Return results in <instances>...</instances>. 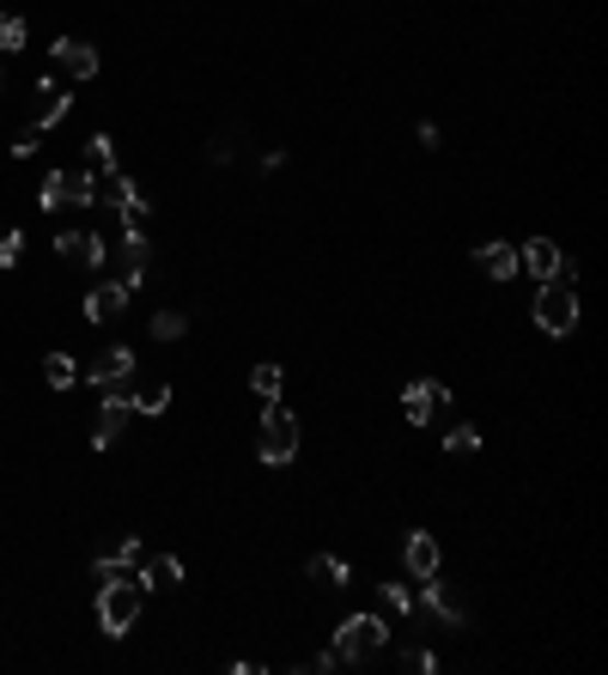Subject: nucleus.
Here are the masks:
<instances>
[{
  "mask_svg": "<svg viewBox=\"0 0 608 675\" xmlns=\"http://www.w3.org/2000/svg\"><path fill=\"white\" fill-rule=\"evenodd\" d=\"M86 171L116 177V140H110V134H92V140H86Z\"/></svg>",
  "mask_w": 608,
  "mask_h": 675,
  "instance_id": "nucleus-18",
  "label": "nucleus"
},
{
  "mask_svg": "<svg viewBox=\"0 0 608 675\" xmlns=\"http://www.w3.org/2000/svg\"><path fill=\"white\" fill-rule=\"evenodd\" d=\"M402 560H408V572H414V578H432V572H438V536L414 530L408 542H402Z\"/></svg>",
  "mask_w": 608,
  "mask_h": 675,
  "instance_id": "nucleus-15",
  "label": "nucleus"
},
{
  "mask_svg": "<svg viewBox=\"0 0 608 675\" xmlns=\"http://www.w3.org/2000/svg\"><path fill=\"white\" fill-rule=\"evenodd\" d=\"M444 450H450V457H469V450H481V432H475V426H450Z\"/></svg>",
  "mask_w": 608,
  "mask_h": 675,
  "instance_id": "nucleus-26",
  "label": "nucleus"
},
{
  "mask_svg": "<svg viewBox=\"0 0 608 675\" xmlns=\"http://www.w3.org/2000/svg\"><path fill=\"white\" fill-rule=\"evenodd\" d=\"M140 584H159V590H171V584H183V560H177V554H159V560H146Z\"/></svg>",
  "mask_w": 608,
  "mask_h": 675,
  "instance_id": "nucleus-20",
  "label": "nucleus"
},
{
  "mask_svg": "<svg viewBox=\"0 0 608 675\" xmlns=\"http://www.w3.org/2000/svg\"><path fill=\"white\" fill-rule=\"evenodd\" d=\"M104 201L122 213V220H140V213H146V195H140V183H134V177H110V195Z\"/></svg>",
  "mask_w": 608,
  "mask_h": 675,
  "instance_id": "nucleus-17",
  "label": "nucleus"
},
{
  "mask_svg": "<svg viewBox=\"0 0 608 675\" xmlns=\"http://www.w3.org/2000/svg\"><path fill=\"white\" fill-rule=\"evenodd\" d=\"M390 645V627L378 621V615H353V621H341V633H335V663H365L378 657V651Z\"/></svg>",
  "mask_w": 608,
  "mask_h": 675,
  "instance_id": "nucleus-3",
  "label": "nucleus"
},
{
  "mask_svg": "<svg viewBox=\"0 0 608 675\" xmlns=\"http://www.w3.org/2000/svg\"><path fill=\"white\" fill-rule=\"evenodd\" d=\"M98 201V177L86 171H55L49 183H43V195H37V207H92Z\"/></svg>",
  "mask_w": 608,
  "mask_h": 675,
  "instance_id": "nucleus-5",
  "label": "nucleus"
},
{
  "mask_svg": "<svg viewBox=\"0 0 608 675\" xmlns=\"http://www.w3.org/2000/svg\"><path fill=\"white\" fill-rule=\"evenodd\" d=\"M420 584H426V609H432L438 621H450V627H463V621H469L463 596L450 590V584H438V572H432V578H420Z\"/></svg>",
  "mask_w": 608,
  "mask_h": 675,
  "instance_id": "nucleus-14",
  "label": "nucleus"
},
{
  "mask_svg": "<svg viewBox=\"0 0 608 675\" xmlns=\"http://www.w3.org/2000/svg\"><path fill=\"white\" fill-rule=\"evenodd\" d=\"M7 49H25V19H19V13L0 19V55H7Z\"/></svg>",
  "mask_w": 608,
  "mask_h": 675,
  "instance_id": "nucleus-27",
  "label": "nucleus"
},
{
  "mask_svg": "<svg viewBox=\"0 0 608 675\" xmlns=\"http://www.w3.org/2000/svg\"><path fill=\"white\" fill-rule=\"evenodd\" d=\"M37 98H43V104H37V128H55V122L67 116V92L55 80H37Z\"/></svg>",
  "mask_w": 608,
  "mask_h": 675,
  "instance_id": "nucleus-19",
  "label": "nucleus"
},
{
  "mask_svg": "<svg viewBox=\"0 0 608 675\" xmlns=\"http://www.w3.org/2000/svg\"><path fill=\"white\" fill-rule=\"evenodd\" d=\"M55 250H61V262H74V268H104V238H98V232H61Z\"/></svg>",
  "mask_w": 608,
  "mask_h": 675,
  "instance_id": "nucleus-11",
  "label": "nucleus"
},
{
  "mask_svg": "<svg viewBox=\"0 0 608 675\" xmlns=\"http://www.w3.org/2000/svg\"><path fill=\"white\" fill-rule=\"evenodd\" d=\"M55 67L74 74V80H92V74H98V49L86 37H55Z\"/></svg>",
  "mask_w": 608,
  "mask_h": 675,
  "instance_id": "nucleus-9",
  "label": "nucleus"
},
{
  "mask_svg": "<svg viewBox=\"0 0 608 675\" xmlns=\"http://www.w3.org/2000/svg\"><path fill=\"white\" fill-rule=\"evenodd\" d=\"M475 262L487 268V280H511L517 274V244H475Z\"/></svg>",
  "mask_w": 608,
  "mask_h": 675,
  "instance_id": "nucleus-16",
  "label": "nucleus"
},
{
  "mask_svg": "<svg viewBox=\"0 0 608 675\" xmlns=\"http://www.w3.org/2000/svg\"><path fill=\"white\" fill-rule=\"evenodd\" d=\"M384 603H390V615H408L414 609V590H408V584H384Z\"/></svg>",
  "mask_w": 608,
  "mask_h": 675,
  "instance_id": "nucleus-29",
  "label": "nucleus"
},
{
  "mask_svg": "<svg viewBox=\"0 0 608 675\" xmlns=\"http://www.w3.org/2000/svg\"><path fill=\"white\" fill-rule=\"evenodd\" d=\"M311 578H317L323 590H341V584H347V566H341V560H329V554H317V560H311Z\"/></svg>",
  "mask_w": 608,
  "mask_h": 675,
  "instance_id": "nucleus-24",
  "label": "nucleus"
},
{
  "mask_svg": "<svg viewBox=\"0 0 608 675\" xmlns=\"http://www.w3.org/2000/svg\"><path fill=\"white\" fill-rule=\"evenodd\" d=\"M232 153H238V146L225 140V134H219V140H213V146H207V159H213V165H225V159H232Z\"/></svg>",
  "mask_w": 608,
  "mask_h": 675,
  "instance_id": "nucleus-31",
  "label": "nucleus"
},
{
  "mask_svg": "<svg viewBox=\"0 0 608 675\" xmlns=\"http://www.w3.org/2000/svg\"><path fill=\"white\" fill-rule=\"evenodd\" d=\"M86 384H92V390L134 384V353H128V347H104V353L92 359V371H86Z\"/></svg>",
  "mask_w": 608,
  "mask_h": 675,
  "instance_id": "nucleus-6",
  "label": "nucleus"
},
{
  "mask_svg": "<svg viewBox=\"0 0 608 675\" xmlns=\"http://www.w3.org/2000/svg\"><path fill=\"white\" fill-rule=\"evenodd\" d=\"M122 280L128 286H140V274H146V256H153V244H146V232H140V220H122Z\"/></svg>",
  "mask_w": 608,
  "mask_h": 675,
  "instance_id": "nucleus-7",
  "label": "nucleus"
},
{
  "mask_svg": "<svg viewBox=\"0 0 608 675\" xmlns=\"http://www.w3.org/2000/svg\"><path fill=\"white\" fill-rule=\"evenodd\" d=\"M128 414H134L128 390H116V396L104 402V414H98V432H92V445H98V450H110V445H116V432H122V426H128Z\"/></svg>",
  "mask_w": 608,
  "mask_h": 675,
  "instance_id": "nucleus-13",
  "label": "nucleus"
},
{
  "mask_svg": "<svg viewBox=\"0 0 608 675\" xmlns=\"http://www.w3.org/2000/svg\"><path fill=\"white\" fill-rule=\"evenodd\" d=\"M19 256H25V232H7V238H0V268H13Z\"/></svg>",
  "mask_w": 608,
  "mask_h": 675,
  "instance_id": "nucleus-30",
  "label": "nucleus"
},
{
  "mask_svg": "<svg viewBox=\"0 0 608 675\" xmlns=\"http://www.w3.org/2000/svg\"><path fill=\"white\" fill-rule=\"evenodd\" d=\"M74 378H80V371H74V359H67V353H49V359H43V384H49V390H67Z\"/></svg>",
  "mask_w": 608,
  "mask_h": 675,
  "instance_id": "nucleus-23",
  "label": "nucleus"
},
{
  "mask_svg": "<svg viewBox=\"0 0 608 675\" xmlns=\"http://www.w3.org/2000/svg\"><path fill=\"white\" fill-rule=\"evenodd\" d=\"M256 457H262V463H292V457H299V414L280 408V402H268V408H262V438H256Z\"/></svg>",
  "mask_w": 608,
  "mask_h": 675,
  "instance_id": "nucleus-4",
  "label": "nucleus"
},
{
  "mask_svg": "<svg viewBox=\"0 0 608 675\" xmlns=\"http://www.w3.org/2000/svg\"><path fill=\"white\" fill-rule=\"evenodd\" d=\"M128 402L140 414H165L171 408V384H146V390H128Z\"/></svg>",
  "mask_w": 608,
  "mask_h": 675,
  "instance_id": "nucleus-22",
  "label": "nucleus"
},
{
  "mask_svg": "<svg viewBox=\"0 0 608 675\" xmlns=\"http://www.w3.org/2000/svg\"><path fill=\"white\" fill-rule=\"evenodd\" d=\"M536 329L542 335H572L578 329V292H572V274L542 280V292H536Z\"/></svg>",
  "mask_w": 608,
  "mask_h": 675,
  "instance_id": "nucleus-2",
  "label": "nucleus"
},
{
  "mask_svg": "<svg viewBox=\"0 0 608 675\" xmlns=\"http://www.w3.org/2000/svg\"><path fill=\"white\" fill-rule=\"evenodd\" d=\"M128 280H104V286H92L86 292V323H110V317H122V305H128Z\"/></svg>",
  "mask_w": 608,
  "mask_h": 675,
  "instance_id": "nucleus-10",
  "label": "nucleus"
},
{
  "mask_svg": "<svg viewBox=\"0 0 608 675\" xmlns=\"http://www.w3.org/2000/svg\"><path fill=\"white\" fill-rule=\"evenodd\" d=\"M444 402H450V396H444V384H432V378H420V384L402 390V414H408L414 426H426L438 408H444Z\"/></svg>",
  "mask_w": 608,
  "mask_h": 675,
  "instance_id": "nucleus-8",
  "label": "nucleus"
},
{
  "mask_svg": "<svg viewBox=\"0 0 608 675\" xmlns=\"http://www.w3.org/2000/svg\"><path fill=\"white\" fill-rule=\"evenodd\" d=\"M37 140H43L37 122H31V128H19V134H13V159H31V153H37Z\"/></svg>",
  "mask_w": 608,
  "mask_h": 675,
  "instance_id": "nucleus-28",
  "label": "nucleus"
},
{
  "mask_svg": "<svg viewBox=\"0 0 608 675\" xmlns=\"http://www.w3.org/2000/svg\"><path fill=\"white\" fill-rule=\"evenodd\" d=\"M183 329H189L183 311H159V317H153V341H177Z\"/></svg>",
  "mask_w": 608,
  "mask_h": 675,
  "instance_id": "nucleus-25",
  "label": "nucleus"
},
{
  "mask_svg": "<svg viewBox=\"0 0 608 675\" xmlns=\"http://www.w3.org/2000/svg\"><path fill=\"white\" fill-rule=\"evenodd\" d=\"M0 86H7V80H0Z\"/></svg>",
  "mask_w": 608,
  "mask_h": 675,
  "instance_id": "nucleus-32",
  "label": "nucleus"
},
{
  "mask_svg": "<svg viewBox=\"0 0 608 675\" xmlns=\"http://www.w3.org/2000/svg\"><path fill=\"white\" fill-rule=\"evenodd\" d=\"M140 603H146V584H140V572H128V578H110V584H98V627H104L110 639L134 633V621H140Z\"/></svg>",
  "mask_w": 608,
  "mask_h": 675,
  "instance_id": "nucleus-1",
  "label": "nucleus"
},
{
  "mask_svg": "<svg viewBox=\"0 0 608 675\" xmlns=\"http://www.w3.org/2000/svg\"><path fill=\"white\" fill-rule=\"evenodd\" d=\"M517 262H529V274H536V280H554V274H566V256H560V244H554V238H529Z\"/></svg>",
  "mask_w": 608,
  "mask_h": 675,
  "instance_id": "nucleus-12",
  "label": "nucleus"
},
{
  "mask_svg": "<svg viewBox=\"0 0 608 675\" xmlns=\"http://www.w3.org/2000/svg\"><path fill=\"white\" fill-rule=\"evenodd\" d=\"M250 390H256V396H262V402H280V390H286V378H280V365H274V359L250 371Z\"/></svg>",
  "mask_w": 608,
  "mask_h": 675,
  "instance_id": "nucleus-21",
  "label": "nucleus"
}]
</instances>
